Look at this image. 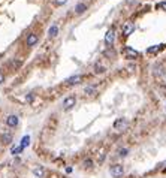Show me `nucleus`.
Segmentation results:
<instances>
[{
    "instance_id": "obj_1",
    "label": "nucleus",
    "mask_w": 166,
    "mask_h": 178,
    "mask_svg": "<svg viewBox=\"0 0 166 178\" xmlns=\"http://www.w3.org/2000/svg\"><path fill=\"white\" fill-rule=\"evenodd\" d=\"M123 56L127 60H135V58L139 57V53H138L135 48H132V46H124L123 48Z\"/></svg>"
},
{
    "instance_id": "obj_2",
    "label": "nucleus",
    "mask_w": 166,
    "mask_h": 178,
    "mask_svg": "<svg viewBox=\"0 0 166 178\" xmlns=\"http://www.w3.org/2000/svg\"><path fill=\"white\" fill-rule=\"evenodd\" d=\"M109 172L114 178H120L124 174V168H123V165H114V166H111Z\"/></svg>"
},
{
    "instance_id": "obj_3",
    "label": "nucleus",
    "mask_w": 166,
    "mask_h": 178,
    "mask_svg": "<svg viewBox=\"0 0 166 178\" xmlns=\"http://www.w3.org/2000/svg\"><path fill=\"white\" fill-rule=\"evenodd\" d=\"M127 126H129V121H127L126 118H123V117H120V118H117L115 121H114V129L115 130H124Z\"/></svg>"
},
{
    "instance_id": "obj_4",
    "label": "nucleus",
    "mask_w": 166,
    "mask_h": 178,
    "mask_svg": "<svg viewBox=\"0 0 166 178\" xmlns=\"http://www.w3.org/2000/svg\"><path fill=\"white\" fill-rule=\"evenodd\" d=\"M75 103H76V97H75V96H68V97L63 99V108H65V109L73 108Z\"/></svg>"
},
{
    "instance_id": "obj_5",
    "label": "nucleus",
    "mask_w": 166,
    "mask_h": 178,
    "mask_svg": "<svg viewBox=\"0 0 166 178\" xmlns=\"http://www.w3.org/2000/svg\"><path fill=\"white\" fill-rule=\"evenodd\" d=\"M133 32H135V24L130 23V21L124 23V25H123V36L127 37V36H130Z\"/></svg>"
},
{
    "instance_id": "obj_6",
    "label": "nucleus",
    "mask_w": 166,
    "mask_h": 178,
    "mask_svg": "<svg viewBox=\"0 0 166 178\" xmlns=\"http://www.w3.org/2000/svg\"><path fill=\"white\" fill-rule=\"evenodd\" d=\"M37 42H39V37H37L36 33L27 34V39H25V45H27V46H34Z\"/></svg>"
},
{
    "instance_id": "obj_7",
    "label": "nucleus",
    "mask_w": 166,
    "mask_h": 178,
    "mask_svg": "<svg viewBox=\"0 0 166 178\" xmlns=\"http://www.w3.org/2000/svg\"><path fill=\"white\" fill-rule=\"evenodd\" d=\"M114 41H115V30L114 29H109L105 34V44L106 45H112Z\"/></svg>"
},
{
    "instance_id": "obj_8",
    "label": "nucleus",
    "mask_w": 166,
    "mask_h": 178,
    "mask_svg": "<svg viewBox=\"0 0 166 178\" xmlns=\"http://www.w3.org/2000/svg\"><path fill=\"white\" fill-rule=\"evenodd\" d=\"M82 81V76L81 75H73V76H69L66 80V85H76Z\"/></svg>"
},
{
    "instance_id": "obj_9",
    "label": "nucleus",
    "mask_w": 166,
    "mask_h": 178,
    "mask_svg": "<svg viewBox=\"0 0 166 178\" xmlns=\"http://www.w3.org/2000/svg\"><path fill=\"white\" fill-rule=\"evenodd\" d=\"M18 123H20L18 115H9V117L6 118V124H8L9 127H17Z\"/></svg>"
},
{
    "instance_id": "obj_10",
    "label": "nucleus",
    "mask_w": 166,
    "mask_h": 178,
    "mask_svg": "<svg viewBox=\"0 0 166 178\" xmlns=\"http://www.w3.org/2000/svg\"><path fill=\"white\" fill-rule=\"evenodd\" d=\"M85 11H87V5H85V3H78V5L75 6V12H76V14H78V15L84 14Z\"/></svg>"
},
{
    "instance_id": "obj_11",
    "label": "nucleus",
    "mask_w": 166,
    "mask_h": 178,
    "mask_svg": "<svg viewBox=\"0 0 166 178\" xmlns=\"http://www.w3.org/2000/svg\"><path fill=\"white\" fill-rule=\"evenodd\" d=\"M162 49V45H153L150 48H147V54H156Z\"/></svg>"
},
{
    "instance_id": "obj_12",
    "label": "nucleus",
    "mask_w": 166,
    "mask_h": 178,
    "mask_svg": "<svg viewBox=\"0 0 166 178\" xmlns=\"http://www.w3.org/2000/svg\"><path fill=\"white\" fill-rule=\"evenodd\" d=\"M2 142H3L5 145H9V144L12 142V135H11V133H3V135H2Z\"/></svg>"
},
{
    "instance_id": "obj_13",
    "label": "nucleus",
    "mask_w": 166,
    "mask_h": 178,
    "mask_svg": "<svg viewBox=\"0 0 166 178\" xmlns=\"http://www.w3.org/2000/svg\"><path fill=\"white\" fill-rule=\"evenodd\" d=\"M29 144H30V136L29 135H25V136H23V139H21V144H20V147L24 150L25 147H29Z\"/></svg>"
},
{
    "instance_id": "obj_14",
    "label": "nucleus",
    "mask_w": 166,
    "mask_h": 178,
    "mask_svg": "<svg viewBox=\"0 0 166 178\" xmlns=\"http://www.w3.org/2000/svg\"><path fill=\"white\" fill-rule=\"evenodd\" d=\"M57 33H58V27H57L56 24H53V25L49 27V30H48V34H49L51 37H56V36H57Z\"/></svg>"
},
{
    "instance_id": "obj_15",
    "label": "nucleus",
    "mask_w": 166,
    "mask_h": 178,
    "mask_svg": "<svg viewBox=\"0 0 166 178\" xmlns=\"http://www.w3.org/2000/svg\"><path fill=\"white\" fill-rule=\"evenodd\" d=\"M85 94H88V96H94V94H96V88L91 87V85L85 87Z\"/></svg>"
},
{
    "instance_id": "obj_16",
    "label": "nucleus",
    "mask_w": 166,
    "mask_h": 178,
    "mask_svg": "<svg viewBox=\"0 0 166 178\" xmlns=\"http://www.w3.org/2000/svg\"><path fill=\"white\" fill-rule=\"evenodd\" d=\"M33 174H34L36 177H44V168H41V166H39V168H34V169H33Z\"/></svg>"
},
{
    "instance_id": "obj_17",
    "label": "nucleus",
    "mask_w": 166,
    "mask_h": 178,
    "mask_svg": "<svg viewBox=\"0 0 166 178\" xmlns=\"http://www.w3.org/2000/svg\"><path fill=\"white\" fill-rule=\"evenodd\" d=\"M127 153H129V150H127V148H121V150H118V156L120 157H126Z\"/></svg>"
},
{
    "instance_id": "obj_18",
    "label": "nucleus",
    "mask_w": 166,
    "mask_h": 178,
    "mask_svg": "<svg viewBox=\"0 0 166 178\" xmlns=\"http://www.w3.org/2000/svg\"><path fill=\"white\" fill-rule=\"evenodd\" d=\"M21 151H23V148H21L20 145H18V147H12V154H14V156H15V154H20Z\"/></svg>"
},
{
    "instance_id": "obj_19",
    "label": "nucleus",
    "mask_w": 166,
    "mask_h": 178,
    "mask_svg": "<svg viewBox=\"0 0 166 178\" xmlns=\"http://www.w3.org/2000/svg\"><path fill=\"white\" fill-rule=\"evenodd\" d=\"M94 69H96V70H94L96 73H103V72H105V68H103V66H99V65H96Z\"/></svg>"
},
{
    "instance_id": "obj_20",
    "label": "nucleus",
    "mask_w": 166,
    "mask_h": 178,
    "mask_svg": "<svg viewBox=\"0 0 166 178\" xmlns=\"http://www.w3.org/2000/svg\"><path fill=\"white\" fill-rule=\"evenodd\" d=\"M91 165H93L91 159H85V160H84V166H85V168H91Z\"/></svg>"
},
{
    "instance_id": "obj_21",
    "label": "nucleus",
    "mask_w": 166,
    "mask_h": 178,
    "mask_svg": "<svg viewBox=\"0 0 166 178\" xmlns=\"http://www.w3.org/2000/svg\"><path fill=\"white\" fill-rule=\"evenodd\" d=\"M156 8H157V9H162V11H166V2H160V3H157Z\"/></svg>"
},
{
    "instance_id": "obj_22",
    "label": "nucleus",
    "mask_w": 166,
    "mask_h": 178,
    "mask_svg": "<svg viewBox=\"0 0 166 178\" xmlns=\"http://www.w3.org/2000/svg\"><path fill=\"white\" fill-rule=\"evenodd\" d=\"M68 2V0H54V3L57 5V6H61V5H65Z\"/></svg>"
},
{
    "instance_id": "obj_23",
    "label": "nucleus",
    "mask_w": 166,
    "mask_h": 178,
    "mask_svg": "<svg viewBox=\"0 0 166 178\" xmlns=\"http://www.w3.org/2000/svg\"><path fill=\"white\" fill-rule=\"evenodd\" d=\"M5 82V75H3V72H0V84H3Z\"/></svg>"
},
{
    "instance_id": "obj_24",
    "label": "nucleus",
    "mask_w": 166,
    "mask_h": 178,
    "mask_svg": "<svg viewBox=\"0 0 166 178\" xmlns=\"http://www.w3.org/2000/svg\"><path fill=\"white\" fill-rule=\"evenodd\" d=\"M160 91L163 93V96H166V87H160Z\"/></svg>"
},
{
    "instance_id": "obj_25",
    "label": "nucleus",
    "mask_w": 166,
    "mask_h": 178,
    "mask_svg": "<svg viewBox=\"0 0 166 178\" xmlns=\"http://www.w3.org/2000/svg\"><path fill=\"white\" fill-rule=\"evenodd\" d=\"M32 99H33V96H32V94H29V96H27V100H29V102H32Z\"/></svg>"
}]
</instances>
